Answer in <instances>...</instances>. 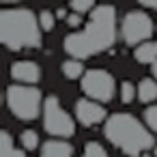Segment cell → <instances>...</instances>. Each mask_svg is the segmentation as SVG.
I'll list each match as a JSON object with an SVG mask.
<instances>
[{
  "label": "cell",
  "mask_w": 157,
  "mask_h": 157,
  "mask_svg": "<svg viewBox=\"0 0 157 157\" xmlns=\"http://www.w3.org/2000/svg\"><path fill=\"white\" fill-rule=\"evenodd\" d=\"M56 17H65V20H67V11H65V9H60V11L56 13Z\"/></svg>",
  "instance_id": "cb8c5ba5"
},
{
  "label": "cell",
  "mask_w": 157,
  "mask_h": 157,
  "mask_svg": "<svg viewBox=\"0 0 157 157\" xmlns=\"http://www.w3.org/2000/svg\"><path fill=\"white\" fill-rule=\"evenodd\" d=\"M5 5H9V2H24V0H2Z\"/></svg>",
  "instance_id": "d4e9b609"
},
{
  "label": "cell",
  "mask_w": 157,
  "mask_h": 157,
  "mask_svg": "<svg viewBox=\"0 0 157 157\" xmlns=\"http://www.w3.org/2000/svg\"><path fill=\"white\" fill-rule=\"evenodd\" d=\"M82 90L86 97L108 103L116 95V82H114L112 73L105 69H88L82 75Z\"/></svg>",
  "instance_id": "52a82bcc"
},
{
  "label": "cell",
  "mask_w": 157,
  "mask_h": 157,
  "mask_svg": "<svg viewBox=\"0 0 157 157\" xmlns=\"http://www.w3.org/2000/svg\"><path fill=\"white\" fill-rule=\"evenodd\" d=\"M75 118L84 127H95V125L105 121V108H103L101 101H95L90 97L80 99L75 103Z\"/></svg>",
  "instance_id": "ba28073f"
},
{
  "label": "cell",
  "mask_w": 157,
  "mask_h": 157,
  "mask_svg": "<svg viewBox=\"0 0 157 157\" xmlns=\"http://www.w3.org/2000/svg\"><path fill=\"white\" fill-rule=\"evenodd\" d=\"M138 2L142 7H146V9H155L157 11V0H138Z\"/></svg>",
  "instance_id": "7402d4cb"
},
{
  "label": "cell",
  "mask_w": 157,
  "mask_h": 157,
  "mask_svg": "<svg viewBox=\"0 0 157 157\" xmlns=\"http://www.w3.org/2000/svg\"><path fill=\"white\" fill-rule=\"evenodd\" d=\"M144 121H146L148 129H151L153 133H157V103H155V105H148V108L144 110Z\"/></svg>",
  "instance_id": "d6986e66"
},
{
  "label": "cell",
  "mask_w": 157,
  "mask_h": 157,
  "mask_svg": "<svg viewBox=\"0 0 157 157\" xmlns=\"http://www.w3.org/2000/svg\"><path fill=\"white\" fill-rule=\"evenodd\" d=\"M155 33V24L151 20V15H146L144 11H129L123 22H121V35L123 41L131 48H138L140 43L148 41Z\"/></svg>",
  "instance_id": "8992f818"
},
{
  "label": "cell",
  "mask_w": 157,
  "mask_h": 157,
  "mask_svg": "<svg viewBox=\"0 0 157 157\" xmlns=\"http://www.w3.org/2000/svg\"><path fill=\"white\" fill-rule=\"evenodd\" d=\"M20 140H22V146H24L26 151H35V148L39 146V133H37L35 129H26Z\"/></svg>",
  "instance_id": "9a60e30c"
},
{
  "label": "cell",
  "mask_w": 157,
  "mask_h": 157,
  "mask_svg": "<svg viewBox=\"0 0 157 157\" xmlns=\"http://www.w3.org/2000/svg\"><path fill=\"white\" fill-rule=\"evenodd\" d=\"M151 75L157 80V60H153V63H151Z\"/></svg>",
  "instance_id": "603a6c76"
},
{
  "label": "cell",
  "mask_w": 157,
  "mask_h": 157,
  "mask_svg": "<svg viewBox=\"0 0 157 157\" xmlns=\"http://www.w3.org/2000/svg\"><path fill=\"white\" fill-rule=\"evenodd\" d=\"M82 73H84V65L80 58H69L63 63V75L67 80H78Z\"/></svg>",
  "instance_id": "5bb4252c"
},
{
  "label": "cell",
  "mask_w": 157,
  "mask_h": 157,
  "mask_svg": "<svg viewBox=\"0 0 157 157\" xmlns=\"http://www.w3.org/2000/svg\"><path fill=\"white\" fill-rule=\"evenodd\" d=\"M43 127L54 138H71L75 133L73 118L65 112L58 97H54V95L43 101Z\"/></svg>",
  "instance_id": "5b68a950"
},
{
  "label": "cell",
  "mask_w": 157,
  "mask_h": 157,
  "mask_svg": "<svg viewBox=\"0 0 157 157\" xmlns=\"http://www.w3.org/2000/svg\"><path fill=\"white\" fill-rule=\"evenodd\" d=\"M39 157H73V146L69 142H65L63 138L50 140V142L43 144Z\"/></svg>",
  "instance_id": "30bf717a"
},
{
  "label": "cell",
  "mask_w": 157,
  "mask_h": 157,
  "mask_svg": "<svg viewBox=\"0 0 157 157\" xmlns=\"http://www.w3.org/2000/svg\"><path fill=\"white\" fill-rule=\"evenodd\" d=\"M0 157H26V153L22 148H15L13 138L9 131L0 133Z\"/></svg>",
  "instance_id": "4fadbf2b"
},
{
  "label": "cell",
  "mask_w": 157,
  "mask_h": 157,
  "mask_svg": "<svg viewBox=\"0 0 157 157\" xmlns=\"http://www.w3.org/2000/svg\"><path fill=\"white\" fill-rule=\"evenodd\" d=\"M138 99L142 103H153L157 101V80L155 78H144L138 84Z\"/></svg>",
  "instance_id": "7c38bea8"
},
{
  "label": "cell",
  "mask_w": 157,
  "mask_h": 157,
  "mask_svg": "<svg viewBox=\"0 0 157 157\" xmlns=\"http://www.w3.org/2000/svg\"><path fill=\"white\" fill-rule=\"evenodd\" d=\"M7 105L11 114L20 121H35L43 110L41 90L33 84H13L7 88Z\"/></svg>",
  "instance_id": "277c9868"
},
{
  "label": "cell",
  "mask_w": 157,
  "mask_h": 157,
  "mask_svg": "<svg viewBox=\"0 0 157 157\" xmlns=\"http://www.w3.org/2000/svg\"><path fill=\"white\" fill-rule=\"evenodd\" d=\"M41 24L30 9H5L0 13V39L17 52L41 45Z\"/></svg>",
  "instance_id": "3957f363"
},
{
  "label": "cell",
  "mask_w": 157,
  "mask_h": 157,
  "mask_svg": "<svg viewBox=\"0 0 157 157\" xmlns=\"http://www.w3.org/2000/svg\"><path fill=\"white\" fill-rule=\"evenodd\" d=\"M138 97V86H133L131 82H123L121 84V101L123 103H131Z\"/></svg>",
  "instance_id": "2e32d148"
},
{
  "label": "cell",
  "mask_w": 157,
  "mask_h": 157,
  "mask_svg": "<svg viewBox=\"0 0 157 157\" xmlns=\"http://www.w3.org/2000/svg\"><path fill=\"white\" fill-rule=\"evenodd\" d=\"M116 41V11L110 5L95 7L84 28L65 37V52L73 58H90L110 50Z\"/></svg>",
  "instance_id": "6da1fadb"
},
{
  "label": "cell",
  "mask_w": 157,
  "mask_h": 157,
  "mask_svg": "<svg viewBox=\"0 0 157 157\" xmlns=\"http://www.w3.org/2000/svg\"><path fill=\"white\" fill-rule=\"evenodd\" d=\"M39 24H41L43 33H50V30H54L56 15H54L52 11H41V13H39Z\"/></svg>",
  "instance_id": "ac0fdd59"
},
{
  "label": "cell",
  "mask_w": 157,
  "mask_h": 157,
  "mask_svg": "<svg viewBox=\"0 0 157 157\" xmlns=\"http://www.w3.org/2000/svg\"><path fill=\"white\" fill-rule=\"evenodd\" d=\"M82 157H108V153H105V148H103L99 142H88V144L84 146Z\"/></svg>",
  "instance_id": "e0dca14e"
},
{
  "label": "cell",
  "mask_w": 157,
  "mask_h": 157,
  "mask_svg": "<svg viewBox=\"0 0 157 157\" xmlns=\"http://www.w3.org/2000/svg\"><path fill=\"white\" fill-rule=\"evenodd\" d=\"M65 22H67V26H71V28H80V26H82V13H75V11H73L71 15H67Z\"/></svg>",
  "instance_id": "44dd1931"
},
{
  "label": "cell",
  "mask_w": 157,
  "mask_h": 157,
  "mask_svg": "<svg viewBox=\"0 0 157 157\" xmlns=\"http://www.w3.org/2000/svg\"><path fill=\"white\" fill-rule=\"evenodd\" d=\"M93 5H95V0H71V2H69V7L75 13H88V11L95 9Z\"/></svg>",
  "instance_id": "ffe728a7"
},
{
  "label": "cell",
  "mask_w": 157,
  "mask_h": 157,
  "mask_svg": "<svg viewBox=\"0 0 157 157\" xmlns=\"http://www.w3.org/2000/svg\"><path fill=\"white\" fill-rule=\"evenodd\" d=\"M41 75V67L33 60H17L11 65V78L20 84H37Z\"/></svg>",
  "instance_id": "9c48e42d"
},
{
  "label": "cell",
  "mask_w": 157,
  "mask_h": 157,
  "mask_svg": "<svg viewBox=\"0 0 157 157\" xmlns=\"http://www.w3.org/2000/svg\"><path fill=\"white\" fill-rule=\"evenodd\" d=\"M133 58L138 63H144V65H151L153 60H157V39L155 41H144L140 43L136 50H133Z\"/></svg>",
  "instance_id": "8fae6325"
},
{
  "label": "cell",
  "mask_w": 157,
  "mask_h": 157,
  "mask_svg": "<svg viewBox=\"0 0 157 157\" xmlns=\"http://www.w3.org/2000/svg\"><path fill=\"white\" fill-rule=\"evenodd\" d=\"M103 136L129 157H138L155 146L153 131L127 112H116L108 116L103 125Z\"/></svg>",
  "instance_id": "7a4b0ae2"
}]
</instances>
